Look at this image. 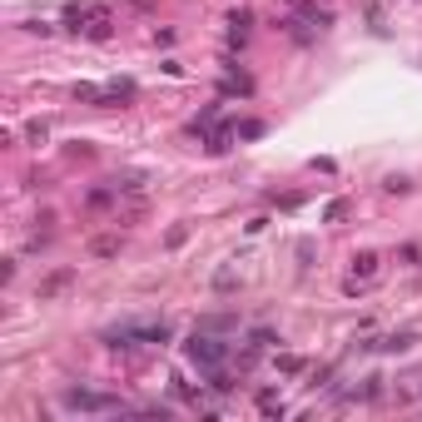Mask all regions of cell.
Listing matches in <instances>:
<instances>
[{
  "label": "cell",
  "instance_id": "obj_3",
  "mask_svg": "<svg viewBox=\"0 0 422 422\" xmlns=\"http://www.w3.org/2000/svg\"><path fill=\"white\" fill-rule=\"evenodd\" d=\"M373 273H377V253H357V259H353V283L373 279Z\"/></svg>",
  "mask_w": 422,
  "mask_h": 422
},
{
  "label": "cell",
  "instance_id": "obj_2",
  "mask_svg": "<svg viewBox=\"0 0 422 422\" xmlns=\"http://www.w3.org/2000/svg\"><path fill=\"white\" fill-rule=\"evenodd\" d=\"M60 408H65V412H90V417H99V412H124V397L80 383V388H65V392H60Z\"/></svg>",
  "mask_w": 422,
  "mask_h": 422
},
{
  "label": "cell",
  "instance_id": "obj_1",
  "mask_svg": "<svg viewBox=\"0 0 422 422\" xmlns=\"http://www.w3.org/2000/svg\"><path fill=\"white\" fill-rule=\"evenodd\" d=\"M184 353H189V363H194L204 377H214V373H224L228 363H234V343L214 338V328H194V338L184 343Z\"/></svg>",
  "mask_w": 422,
  "mask_h": 422
}]
</instances>
